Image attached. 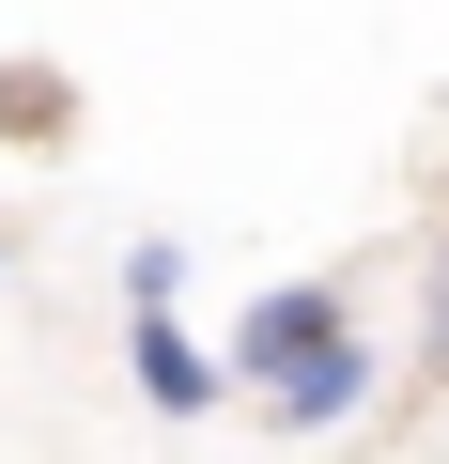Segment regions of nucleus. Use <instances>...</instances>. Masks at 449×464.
Wrapping results in <instances>:
<instances>
[{"mask_svg": "<svg viewBox=\"0 0 449 464\" xmlns=\"http://www.w3.org/2000/svg\"><path fill=\"white\" fill-rule=\"evenodd\" d=\"M326 325H341V279H279V295H249V310H233V356H217V387H249V402H264Z\"/></svg>", "mask_w": 449, "mask_h": 464, "instance_id": "obj_1", "label": "nucleus"}, {"mask_svg": "<svg viewBox=\"0 0 449 464\" xmlns=\"http://www.w3.org/2000/svg\"><path fill=\"white\" fill-rule=\"evenodd\" d=\"M264 402H279V433H341V418L372 402V341H356V325H326V341H310Z\"/></svg>", "mask_w": 449, "mask_h": 464, "instance_id": "obj_2", "label": "nucleus"}, {"mask_svg": "<svg viewBox=\"0 0 449 464\" xmlns=\"http://www.w3.org/2000/svg\"><path fill=\"white\" fill-rule=\"evenodd\" d=\"M124 372H140V402H155V418H201V402H217V356H201L171 310H124Z\"/></svg>", "mask_w": 449, "mask_h": 464, "instance_id": "obj_3", "label": "nucleus"}, {"mask_svg": "<svg viewBox=\"0 0 449 464\" xmlns=\"http://www.w3.org/2000/svg\"><path fill=\"white\" fill-rule=\"evenodd\" d=\"M186 295V248H171V232H140V248H124V310H171Z\"/></svg>", "mask_w": 449, "mask_h": 464, "instance_id": "obj_4", "label": "nucleus"}, {"mask_svg": "<svg viewBox=\"0 0 449 464\" xmlns=\"http://www.w3.org/2000/svg\"><path fill=\"white\" fill-rule=\"evenodd\" d=\"M418 372H449V232H434V295H418Z\"/></svg>", "mask_w": 449, "mask_h": 464, "instance_id": "obj_5", "label": "nucleus"}]
</instances>
